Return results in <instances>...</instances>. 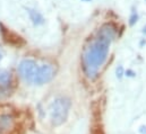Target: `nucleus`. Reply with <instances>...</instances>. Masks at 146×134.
Masks as SVG:
<instances>
[{"label":"nucleus","mask_w":146,"mask_h":134,"mask_svg":"<svg viewBox=\"0 0 146 134\" xmlns=\"http://www.w3.org/2000/svg\"><path fill=\"white\" fill-rule=\"evenodd\" d=\"M115 36V26L111 23L104 24L99 31L96 36L85 46L82 60L85 74L90 79L98 77V71L106 62L109 53L110 44Z\"/></svg>","instance_id":"1"},{"label":"nucleus","mask_w":146,"mask_h":134,"mask_svg":"<svg viewBox=\"0 0 146 134\" xmlns=\"http://www.w3.org/2000/svg\"><path fill=\"white\" fill-rule=\"evenodd\" d=\"M70 108V101L68 98H57L51 105V122L54 126L61 125L68 116Z\"/></svg>","instance_id":"2"},{"label":"nucleus","mask_w":146,"mask_h":134,"mask_svg":"<svg viewBox=\"0 0 146 134\" xmlns=\"http://www.w3.org/2000/svg\"><path fill=\"white\" fill-rule=\"evenodd\" d=\"M37 70H38V67H37L36 62L33 60H29V59L23 60L18 67V72L21 74L22 79L29 83L34 82Z\"/></svg>","instance_id":"3"},{"label":"nucleus","mask_w":146,"mask_h":134,"mask_svg":"<svg viewBox=\"0 0 146 134\" xmlns=\"http://www.w3.org/2000/svg\"><path fill=\"white\" fill-rule=\"evenodd\" d=\"M56 74V70L51 64H43L42 67H38L37 73L34 79V83L36 85H44L53 79Z\"/></svg>","instance_id":"4"},{"label":"nucleus","mask_w":146,"mask_h":134,"mask_svg":"<svg viewBox=\"0 0 146 134\" xmlns=\"http://www.w3.org/2000/svg\"><path fill=\"white\" fill-rule=\"evenodd\" d=\"M2 36H3L5 41H6L7 43H9V44L18 45V46H19L21 44H24V41L22 39L21 36H18V35H16V34L9 32L8 30H6V28H3V27H2Z\"/></svg>","instance_id":"5"},{"label":"nucleus","mask_w":146,"mask_h":134,"mask_svg":"<svg viewBox=\"0 0 146 134\" xmlns=\"http://www.w3.org/2000/svg\"><path fill=\"white\" fill-rule=\"evenodd\" d=\"M29 14H30V17H31L34 25H41L44 23V19L38 11H35L33 9H29Z\"/></svg>","instance_id":"6"},{"label":"nucleus","mask_w":146,"mask_h":134,"mask_svg":"<svg viewBox=\"0 0 146 134\" xmlns=\"http://www.w3.org/2000/svg\"><path fill=\"white\" fill-rule=\"evenodd\" d=\"M10 82V73L7 71L0 70V85L1 86H7Z\"/></svg>","instance_id":"7"},{"label":"nucleus","mask_w":146,"mask_h":134,"mask_svg":"<svg viewBox=\"0 0 146 134\" xmlns=\"http://www.w3.org/2000/svg\"><path fill=\"white\" fill-rule=\"evenodd\" d=\"M137 20H138V15L137 14H133L130 16V18H129V25L130 26H134L137 23Z\"/></svg>","instance_id":"8"},{"label":"nucleus","mask_w":146,"mask_h":134,"mask_svg":"<svg viewBox=\"0 0 146 134\" xmlns=\"http://www.w3.org/2000/svg\"><path fill=\"white\" fill-rule=\"evenodd\" d=\"M123 73H125V72H123V68L121 67V66L117 68V70H115V74H117L118 78H121V77L123 76Z\"/></svg>","instance_id":"9"},{"label":"nucleus","mask_w":146,"mask_h":134,"mask_svg":"<svg viewBox=\"0 0 146 134\" xmlns=\"http://www.w3.org/2000/svg\"><path fill=\"white\" fill-rule=\"evenodd\" d=\"M125 74H126L127 77H135V74H136V73H135L133 70H127V71L125 72Z\"/></svg>","instance_id":"10"},{"label":"nucleus","mask_w":146,"mask_h":134,"mask_svg":"<svg viewBox=\"0 0 146 134\" xmlns=\"http://www.w3.org/2000/svg\"><path fill=\"white\" fill-rule=\"evenodd\" d=\"M139 131H141V133L142 134H146V126H141Z\"/></svg>","instance_id":"11"},{"label":"nucleus","mask_w":146,"mask_h":134,"mask_svg":"<svg viewBox=\"0 0 146 134\" xmlns=\"http://www.w3.org/2000/svg\"><path fill=\"white\" fill-rule=\"evenodd\" d=\"M144 44H146V41H142L141 42V45H144Z\"/></svg>","instance_id":"12"},{"label":"nucleus","mask_w":146,"mask_h":134,"mask_svg":"<svg viewBox=\"0 0 146 134\" xmlns=\"http://www.w3.org/2000/svg\"><path fill=\"white\" fill-rule=\"evenodd\" d=\"M143 33L146 34V26H145V27H144V30H143Z\"/></svg>","instance_id":"13"},{"label":"nucleus","mask_w":146,"mask_h":134,"mask_svg":"<svg viewBox=\"0 0 146 134\" xmlns=\"http://www.w3.org/2000/svg\"><path fill=\"white\" fill-rule=\"evenodd\" d=\"M83 1H92V0H83Z\"/></svg>","instance_id":"14"},{"label":"nucleus","mask_w":146,"mask_h":134,"mask_svg":"<svg viewBox=\"0 0 146 134\" xmlns=\"http://www.w3.org/2000/svg\"><path fill=\"white\" fill-rule=\"evenodd\" d=\"M0 61H1V54H0Z\"/></svg>","instance_id":"15"}]
</instances>
